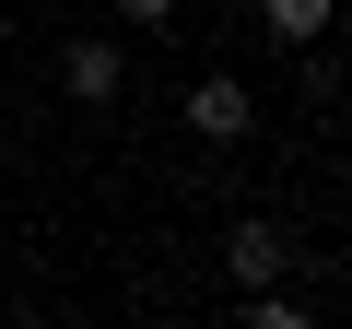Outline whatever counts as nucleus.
<instances>
[{"label":"nucleus","instance_id":"nucleus-1","mask_svg":"<svg viewBox=\"0 0 352 329\" xmlns=\"http://www.w3.org/2000/svg\"><path fill=\"white\" fill-rule=\"evenodd\" d=\"M247 118H258V106H247V83H223V71L188 94V129H200V141H247Z\"/></svg>","mask_w":352,"mask_h":329},{"label":"nucleus","instance_id":"nucleus-2","mask_svg":"<svg viewBox=\"0 0 352 329\" xmlns=\"http://www.w3.org/2000/svg\"><path fill=\"white\" fill-rule=\"evenodd\" d=\"M71 94L106 106V94H118V47H71Z\"/></svg>","mask_w":352,"mask_h":329},{"label":"nucleus","instance_id":"nucleus-3","mask_svg":"<svg viewBox=\"0 0 352 329\" xmlns=\"http://www.w3.org/2000/svg\"><path fill=\"white\" fill-rule=\"evenodd\" d=\"M282 270V235L270 224H235V282H270Z\"/></svg>","mask_w":352,"mask_h":329},{"label":"nucleus","instance_id":"nucleus-4","mask_svg":"<svg viewBox=\"0 0 352 329\" xmlns=\"http://www.w3.org/2000/svg\"><path fill=\"white\" fill-rule=\"evenodd\" d=\"M317 24H329V0H270V36H282V47H305Z\"/></svg>","mask_w":352,"mask_h":329},{"label":"nucleus","instance_id":"nucleus-5","mask_svg":"<svg viewBox=\"0 0 352 329\" xmlns=\"http://www.w3.org/2000/svg\"><path fill=\"white\" fill-rule=\"evenodd\" d=\"M118 12H129V24H164V12H176V0H118Z\"/></svg>","mask_w":352,"mask_h":329}]
</instances>
